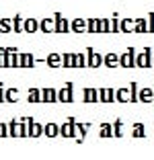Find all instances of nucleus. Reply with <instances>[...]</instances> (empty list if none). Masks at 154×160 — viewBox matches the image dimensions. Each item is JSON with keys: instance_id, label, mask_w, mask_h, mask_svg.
<instances>
[{"instance_id": "ddd939ff", "label": "nucleus", "mask_w": 154, "mask_h": 160, "mask_svg": "<svg viewBox=\"0 0 154 160\" xmlns=\"http://www.w3.org/2000/svg\"><path fill=\"white\" fill-rule=\"evenodd\" d=\"M25 29H27V31H35V29H37V23H35V21H27Z\"/></svg>"}, {"instance_id": "4be33fe9", "label": "nucleus", "mask_w": 154, "mask_h": 160, "mask_svg": "<svg viewBox=\"0 0 154 160\" xmlns=\"http://www.w3.org/2000/svg\"><path fill=\"white\" fill-rule=\"evenodd\" d=\"M117 99H119V101H125V99H128V95H125V92H117Z\"/></svg>"}, {"instance_id": "f3484780", "label": "nucleus", "mask_w": 154, "mask_h": 160, "mask_svg": "<svg viewBox=\"0 0 154 160\" xmlns=\"http://www.w3.org/2000/svg\"><path fill=\"white\" fill-rule=\"evenodd\" d=\"M109 133H111V127L109 125H103V127H101V136H109Z\"/></svg>"}, {"instance_id": "f257e3e1", "label": "nucleus", "mask_w": 154, "mask_h": 160, "mask_svg": "<svg viewBox=\"0 0 154 160\" xmlns=\"http://www.w3.org/2000/svg\"><path fill=\"white\" fill-rule=\"evenodd\" d=\"M60 99L64 103H68V101H72V86H68V88H64L62 90V95H60Z\"/></svg>"}, {"instance_id": "aec40b11", "label": "nucleus", "mask_w": 154, "mask_h": 160, "mask_svg": "<svg viewBox=\"0 0 154 160\" xmlns=\"http://www.w3.org/2000/svg\"><path fill=\"white\" fill-rule=\"evenodd\" d=\"M136 31H146V25H144V21H138V23H136Z\"/></svg>"}, {"instance_id": "6e6552de", "label": "nucleus", "mask_w": 154, "mask_h": 160, "mask_svg": "<svg viewBox=\"0 0 154 160\" xmlns=\"http://www.w3.org/2000/svg\"><path fill=\"white\" fill-rule=\"evenodd\" d=\"M31 62H33V60H31V56H29V53H25V56H21V66H29Z\"/></svg>"}, {"instance_id": "423d86ee", "label": "nucleus", "mask_w": 154, "mask_h": 160, "mask_svg": "<svg viewBox=\"0 0 154 160\" xmlns=\"http://www.w3.org/2000/svg\"><path fill=\"white\" fill-rule=\"evenodd\" d=\"M132 53H134V51H132V49H129V51L125 53V58L121 60V64H123V66H132Z\"/></svg>"}, {"instance_id": "a211bd4d", "label": "nucleus", "mask_w": 154, "mask_h": 160, "mask_svg": "<svg viewBox=\"0 0 154 160\" xmlns=\"http://www.w3.org/2000/svg\"><path fill=\"white\" fill-rule=\"evenodd\" d=\"M84 29V23L82 21H74V31H82Z\"/></svg>"}, {"instance_id": "20e7f679", "label": "nucleus", "mask_w": 154, "mask_h": 160, "mask_svg": "<svg viewBox=\"0 0 154 160\" xmlns=\"http://www.w3.org/2000/svg\"><path fill=\"white\" fill-rule=\"evenodd\" d=\"M47 64H50V66H58V64H60V56H55V53H51L50 58H47Z\"/></svg>"}, {"instance_id": "0eeeda50", "label": "nucleus", "mask_w": 154, "mask_h": 160, "mask_svg": "<svg viewBox=\"0 0 154 160\" xmlns=\"http://www.w3.org/2000/svg\"><path fill=\"white\" fill-rule=\"evenodd\" d=\"M84 99H86V101H94V99H97V95H94V90H90V88H86V90H84Z\"/></svg>"}, {"instance_id": "1a4fd4ad", "label": "nucleus", "mask_w": 154, "mask_h": 160, "mask_svg": "<svg viewBox=\"0 0 154 160\" xmlns=\"http://www.w3.org/2000/svg\"><path fill=\"white\" fill-rule=\"evenodd\" d=\"M72 127H74V125H72V121H70V123H68V125H66V127H64V129H62V133H64V136H66V138H70V136H72Z\"/></svg>"}, {"instance_id": "2eb2a0df", "label": "nucleus", "mask_w": 154, "mask_h": 160, "mask_svg": "<svg viewBox=\"0 0 154 160\" xmlns=\"http://www.w3.org/2000/svg\"><path fill=\"white\" fill-rule=\"evenodd\" d=\"M55 99V92L54 90H45V101H54Z\"/></svg>"}, {"instance_id": "7ed1b4c3", "label": "nucleus", "mask_w": 154, "mask_h": 160, "mask_svg": "<svg viewBox=\"0 0 154 160\" xmlns=\"http://www.w3.org/2000/svg\"><path fill=\"white\" fill-rule=\"evenodd\" d=\"M105 64H107V66H115V64H117V56H115V53H109V56L105 58Z\"/></svg>"}, {"instance_id": "39448f33", "label": "nucleus", "mask_w": 154, "mask_h": 160, "mask_svg": "<svg viewBox=\"0 0 154 160\" xmlns=\"http://www.w3.org/2000/svg\"><path fill=\"white\" fill-rule=\"evenodd\" d=\"M39 133H41V125L31 121V136H39Z\"/></svg>"}, {"instance_id": "6ab92c4d", "label": "nucleus", "mask_w": 154, "mask_h": 160, "mask_svg": "<svg viewBox=\"0 0 154 160\" xmlns=\"http://www.w3.org/2000/svg\"><path fill=\"white\" fill-rule=\"evenodd\" d=\"M152 99V90H144L142 92V101H150Z\"/></svg>"}, {"instance_id": "5701e85b", "label": "nucleus", "mask_w": 154, "mask_h": 160, "mask_svg": "<svg viewBox=\"0 0 154 160\" xmlns=\"http://www.w3.org/2000/svg\"><path fill=\"white\" fill-rule=\"evenodd\" d=\"M0 27H2V29H6V31L10 29V25H8V21H2V25H0Z\"/></svg>"}, {"instance_id": "4468645a", "label": "nucleus", "mask_w": 154, "mask_h": 160, "mask_svg": "<svg viewBox=\"0 0 154 160\" xmlns=\"http://www.w3.org/2000/svg\"><path fill=\"white\" fill-rule=\"evenodd\" d=\"M89 64H90V66H99V64H101V56H94V58H90Z\"/></svg>"}, {"instance_id": "9b49d317", "label": "nucleus", "mask_w": 154, "mask_h": 160, "mask_svg": "<svg viewBox=\"0 0 154 160\" xmlns=\"http://www.w3.org/2000/svg\"><path fill=\"white\" fill-rule=\"evenodd\" d=\"M134 136L136 138H142V136H144V127H142V125H136L134 127Z\"/></svg>"}, {"instance_id": "f03ea898", "label": "nucleus", "mask_w": 154, "mask_h": 160, "mask_svg": "<svg viewBox=\"0 0 154 160\" xmlns=\"http://www.w3.org/2000/svg\"><path fill=\"white\" fill-rule=\"evenodd\" d=\"M58 131H60V129H58V127H55L54 123H50V125L45 127V133H47L50 138H55V133H58Z\"/></svg>"}, {"instance_id": "b1692460", "label": "nucleus", "mask_w": 154, "mask_h": 160, "mask_svg": "<svg viewBox=\"0 0 154 160\" xmlns=\"http://www.w3.org/2000/svg\"><path fill=\"white\" fill-rule=\"evenodd\" d=\"M2 133H4V125H0V136H2Z\"/></svg>"}, {"instance_id": "412c9836", "label": "nucleus", "mask_w": 154, "mask_h": 160, "mask_svg": "<svg viewBox=\"0 0 154 160\" xmlns=\"http://www.w3.org/2000/svg\"><path fill=\"white\" fill-rule=\"evenodd\" d=\"M29 99H31V101L35 103V101H37V99H39V92H37V90H33V92H31V97H29Z\"/></svg>"}, {"instance_id": "f8f14e48", "label": "nucleus", "mask_w": 154, "mask_h": 160, "mask_svg": "<svg viewBox=\"0 0 154 160\" xmlns=\"http://www.w3.org/2000/svg\"><path fill=\"white\" fill-rule=\"evenodd\" d=\"M64 64H66V66H74V64H76L74 56H66V58H64Z\"/></svg>"}, {"instance_id": "dca6fc26", "label": "nucleus", "mask_w": 154, "mask_h": 160, "mask_svg": "<svg viewBox=\"0 0 154 160\" xmlns=\"http://www.w3.org/2000/svg\"><path fill=\"white\" fill-rule=\"evenodd\" d=\"M41 29H43V31H51V29H54V27H51V21H43Z\"/></svg>"}, {"instance_id": "9d476101", "label": "nucleus", "mask_w": 154, "mask_h": 160, "mask_svg": "<svg viewBox=\"0 0 154 160\" xmlns=\"http://www.w3.org/2000/svg\"><path fill=\"white\" fill-rule=\"evenodd\" d=\"M101 99H103V101H111V99H113V95H111V90H107V88H105V90L101 92Z\"/></svg>"}]
</instances>
